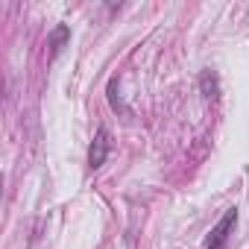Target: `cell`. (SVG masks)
Segmentation results:
<instances>
[{"instance_id": "1", "label": "cell", "mask_w": 249, "mask_h": 249, "mask_svg": "<svg viewBox=\"0 0 249 249\" xmlns=\"http://www.w3.org/2000/svg\"><path fill=\"white\" fill-rule=\"evenodd\" d=\"M234 226H237V208H226L223 217L217 220V226L211 229V234H208V240H205V249H226V243H229Z\"/></svg>"}, {"instance_id": "2", "label": "cell", "mask_w": 249, "mask_h": 249, "mask_svg": "<svg viewBox=\"0 0 249 249\" xmlns=\"http://www.w3.org/2000/svg\"><path fill=\"white\" fill-rule=\"evenodd\" d=\"M108 153H111V135H108L106 126H100V129L94 132L91 147H88V167H91V170H100V167L106 164Z\"/></svg>"}, {"instance_id": "3", "label": "cell", "mask_w": 249, "mask_h": 249, "mask_svg": "<svg viewBox=\"0 0 249 249\" xmlns=\"http://www.w3.org/2000/svg\"><path fill=\"white\" fill-rule=\"evenodd\" d=\"M199 91H202L205 100H217V97H220V76H217L211 68H205V71L199 73Z\"/></svg>"}, {"instance_id": "4", "label": "cell", "mask_w": 249, "mask_h": 249, "mask_svg": "<svg viewBox=\"0 0 249 249\" xmlns=\"http://www.w3.org/2000/svg\"><path fill=\"white\" fill-rule=\"evenodd\" d=\"M68 41H71V27H68V24H59V27L50 33V41H47V44H50V56L56 59V56L65 50Z\"/></svg>"}, {"instance_id": "5", "label": "cell", "mask_w": 249, "mask_h": 249, "mask_svg": "<svg viewBox=\"0 0 249 249\" xmlns=\"http://www.w3.org/2000/svg\"><path fill=\"white\" fill-rule=\"evenodd\" d=\"M108 103H111L114 111H117V108H120V111H126V106H123V100H120V94H117V79L108 82Z\"/></svg>"}]
</instances>
